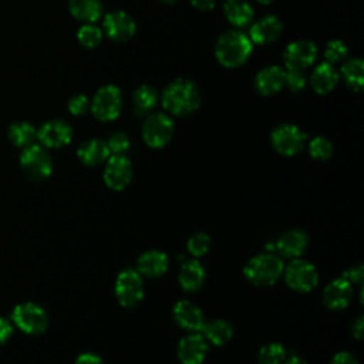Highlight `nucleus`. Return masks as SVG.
Segmentation results:
<instances>
[{
    "label": "nucleus",
    "mask_w": 364,
    "mask_h": 364,
    "mask_svg": "<svg viewBox=\"0 0 364 364\" xmlns=\"http://www.w3.org/2000/svg\"><path fill=\"white\" fill-rule=\"evenodd\" d=\"M161 102L173 117H188L200 105V90L188 78H176L162 91Z\"/></svg>",
    "instance_id": "f257e3e1"
},
{
    "label": "nucleus",
    "mask_w": 364,
    "mask_h": 364,
    "mask_svg": "<svg viewBox=\"0 0 364 364\" xmlns=\"http://www.w3.org/2000/svg\"><path fill=\"white\" fill-rule=\"evenodd\" d=\"M253 50L249 36L240 30L225 31L216 41L215 57L220 65L226 68H237L243 65Z\"/></svg>",
    "instance_id": "f03ea898"
},
{
    "label": "nucleus",
    "mask_w": 364,
    "mask_h": 364,
    "mask_svg": "<svg viewBox=\"0 0 364 364\" xmlns=\"http://www.w3.org/2000/svg\"><path fill=\"white\" fill-rule=\"evenodd\" d=\"M283 272V260L273 253L256 255L243 267L245 277L255 286L274 284L280 279Z\"/></svg>",
    "instance_id": "7ed1b4c3"
},
{
    "label": "nucleus",
    "mask_w": 364,
    "mask_h": 364,
    "mask_svg": "<svg viewBox=\"0 0 364 364\" xmlns=\"http://www.w3.org/2000/svg\"><path fill=\"white\" fill-rule=\"evenodd\" d=\"M90 108L98 121L109 122L117 119L122 109L121 90L112 84L98 88L90 104Z\"/></svg>",
    "instance_id": "20e7f679"
},
{
    "label": "nucleus",
    "mask_w": 364,
    "mask_h": 364,
    "mask_svg": "<svg viewBox=\"0 0 364 364\" xmlns=\"http://www.w3.org/2000/svg\"><path fill=\"white\" fill-rule=\"evenodd\" d=\"M20 165L23 172L36 182L47 179L53 172V161L50 154L43 145L37 144H31L23 148L20 155Z\"/></svg>",
    "instance_id": "39448f33"
},
{
    "label": "nucleus",
    "mask_w": 364,
    "mask_h": 364,
    "mask_svg": "<svg viewBox=\"0 0 364 364\" xmlns=\"http://www.w3.org/2000/svg\"><path fill=\"white\" fill-rule=\"evenodd\" d=\"M11 320L21 331L31 336L44 333L48 326V316L46 310L31 301L16 306L11 313Z\"/></svg>",
    "instance_id": "423d86ee"
},
{
    "label": "nucleus",
    "mask_w": 364,
    "mask_h": 364,
    "mask_svg": "<svg viewBox=\"0 0 364 364\" xmlns=\"http://www.w3.org/2000/svg\"><path fill=\"white\" fill-rule=\"evenodd\" d=\"M173 136V121L164 112L149 114L142 125L144 142L154 148H164Z\"/></svg>",
    "instance_id": "0eeeda50"
},
{
    "label": "nucleus",
    "mask_w": 364,
    "mask_h": 364,
    "mask_svg": "<svg viewBox=\"0 0 364 364\" xmlns=\"http://www.w3.org/2000/svg\"><path fill=\"white\" fill-rule=\"evenodd\" d=\"M284 279L290 289L299 293H309L317 286L318 273L313 263L304 259H294L286 267Z\"/></svg>",
    "instance_id": "6e6552de"
},
{
    "label": "nucleus",
    "mask_w": 364,
    "mask_h": 364,
    "mask_svg": "<svg viewBox=\"0 0 364 364\" xmlns=\"http://www.w3.org/2000/svg\"><path fill=\"white\" fill-rule=\"evenodd\" d=\"M270 141L274 151L284 156H293L303 149L306 134L293 124H280L272 131Z\"/></svg>",
    "instance_id": "1a4fd4ad"
},
{
    "label": "nucleus",
    "mask_w": 364,
    "mask_h": 364,
    "mask_svg": "<svg viewBox=\"0 0 364 364\" xmlns=\"http://www.w3.org/2000/svg\"><path fill=\"white\" fill-rule=\"evenodd\" d=\"M115 296L124 307L136 306L144 297L142 276L132 269L122 270L115 282Z\"/></svg>",
    "instance_id": "9d476101"
},
{
    "label": "nucleus",
    "mask_w": 364,
    "mask_h": 364,
    "mask_svg": "<svg viewBox=\"0 0 364 364\" xmlns=\"http://www.w3.org/2000/svg\"><path fill=\"white\" fill-rule=\"evenodd\" d=\"M132 164L125 155H111L104 169V182L109 189L122 191L132 179Z\"/></svg>",
    "instance_id": "9b49d317"
},
{
    "label": "nucleus",
    "mask_w": 364,
    "mask_h": 364,
    "mask_svg": "<svg viewBox=\"0 0 364 364\" xmlns=\"http://www.w3.org/2000/svg\"><path fill=\"white\" fill-rule=\"evenodd\" d=\"M316 58L317 47L310 40L291 41L283 53V61L287 70H304L310 67Z\"/></svg>",
    "instance_id": "f8f14e48"
},
{
    "label": "nucleus",
    "mask_w": 364,
    "mask_h": 364,
    "mask_svg": "<svg viewBox=\"0 0 364 364\" xmlns=\"http://www.w3.org/2000/svg\"><path fill=\"white\" fill-rule=\"evenodd\" d=\"M104 33L114 41L122 43L132 38L136 31L135 20L124 10L109 11L104 17Z\"/></svg>",
    "instance_id": "ddd939ff"
},
{
    "label": "nucleus",
    "mask_w": 364,
    "mask_h": 364,
    "mask_svg": "<svg viewBox=\"0 0 364 364\" xmlns=\"http://www.w3.org/2000/svg\"><path fill=\"white\" fill-rule=\"evenodd\" d=\"M73 129L64 119H51L44 122L37 131V139L44 148H63L70 144Z\"/></svg>",
    "instance_id": "4468645a"
},
{
    "label": "nucleus",
    "mask_w": 364,
    "mask_h": 364,
    "mask_svg": "<svg viewBox=\"0 0 364 364\" xmlns=\"http://www.w3.org/2000/svg\"><path fill=\"white\" fill-rule=\"evenodd\" d=\"M208 351L209 346L202 334H189L178 344V358L182 364H202Z\"/></svg>",
    "instance_id": "2eb2a0df"
},
{
    "label": "nucleus",
    "mask_w": 364,
    "mask_h": 364,
    "mask_svg": "<svg viewBox=\"0 0 364 364\" xmlns=\"http://www.w3.org/2000/svg\"><path fill=\"white\" fill-rule=\"evenodd\" d=\"M172 314L179 327L188 331H200L205 324L202 310L189 300H179L172 309Z\"/></svg>",
    "instance_id": "dca6fc26"
},
{
    "label": "nucleus",
    "mask_w": 364,
    "mask_h": 364,
    "mask_svg": "<svg viewBox=\"0 0 364 364\" xmlns=\"http://www.w3.org/2000/svg\"><path fill=\"white\" fill-rule=\"evenodd\" d=\"M286 70L280 65H269L260 70L255 77V88L259 94L274 95L284 87Z\"/></svg>",
    "instance_id": "f3484780"
},
{
    "label": "nucleus",
    "mask_w": 364,
    "mask_h": 364,
    "mask_svg": "<svg viewBox=\"0 0 364 364\" xmlns=\"http://www.w3.org/2000/svg\"><path fill=\"white\" fill-rule=\"evenodd\" d=\"M309 246V236L301 229H290L284 232L276 242L277 252L286 259H297Z\"/></svg>",
    "instance_id": "a211bd4d"
},
{
    "label": "nucleus",
    "mask_w": 364,
    "mask_h": 364,
    "mask_svg": "<svg viewBox=\"0 0 364 364\" xmlns=\"http://www.w3.org/2000/svg\"><path fill=\"white\" fill-rule=\"evenodd\" d=\"M353 296V286L344 277L328 283L323 290V303L331 310H341L348 306Z\"/></svg>",
    "instance_id": "6ab92c4d"
},
{
    "label": "nucleus",
    "mask_w": 364,
    "mask_h": 364,
    "mask_svg": "<svg viewBox=\"0 0 364 364\" xmlns=\"http://www.w3.org/2000/svg\"><path fill=\"white\" fill-rule=\"evenodd\" d=\"M282 30L283 24L276 16H264L252 24L249 38L255 44H270L280 37Z\"/></svg>",
    "instance_id": "aec40b11"
},
{
    "label": "nucleus",
    "mask_w": 364,
    "mask_h": 364,
    "mask_svg": "<svg viewBox=\"0 0 364 364\" xmlns=\"http://www.w3.org/2000/svg\"><path fill=\"white\" fill-rule=\"evenodd\" d=\"M168 256L161 250H148L136 262V272L148 279L161 277L168 270Z\"/></svg>",
    "instance_id": "412c9836"
},
{
    "label": "nucleus",
    "mask_w": 364,
    "mask_h": 364,
    "mask_svg": "<svg viewBox=\"0 0 364 364\" xmlns=\"http://www.w3.org/2000/svg\"><path fill=\"white\" fill-rule=\"evenodd\" d=\"M338 81H340L338 71L333 67V64L327 61L318 64L310 77V84L313 90L320 95H326L331 92L337 87Z\"/></svg>",
    "instance_id": "4be33fe9"
},
{
    "label": "nucleus",
    "mask_w": 364,
    "mask_h": 364,
    "mask_svg": "<svg viewBox=\"0 0 364 364\" xmlns=\"http://www.w3.org/2000/svg\"><path fill=\"white\" fill-rule=\"evenodd\" d=\"M205 279H206V272L202 263L198 262L196 259L186 260L179 269L178 282L185 291H191V293L198 291L203 286Z\"/></svg>",
    "instance_id": "5701e85b"
},
{
    "label": "nucleus",
    "mask_w": 364,
    "mask_h": 364,
    "mask_svg": "<svg viewBox=\"0 0 364 364\" xmlns=\"http://www.w3.org/2000/svg\"><path fill=\"white\" fill-rule=\"evenodd\" d=\"M77 156L78 159L87 165V166H97L107 161L111 155L108 151V146L105 141L92 138L88 141H84L78 149H77Z\"/></svg>",
    "instance_id": "b1692460"
},
{
    "label": "nucleus",
    "mask_w": 364,
    "mask_h": 364,
    "mask_svg": "<svg viewBox=\"0 0 364 364\" xmlns=\"http://www.w3.org/2000/svg\"><path fill=\"white\" fill-rule=\"evenodd\" d=\"M158 100H159L158 91L154 87L148 84H142L136 87L131 97L134 114L138 117H148L156 107Z\"/></svg>",
    "instance_id": "393cba45"
},
{
    "label": "nucleus",
    "mask_w": 364,
    "mask_h": 364,
    "mask_svg": "<svg viewBox=\"0 0 364 364\" xmlns=\"http://www.w3.org/2000/svg\"><path fill=\"white\" fill-rule=\"evenodd\" d=\"M223 11L228 21L235 27H246L253 21V7L247 0H226Z\"/></svg>",
    "instance_id": "a878e982"
},
{
    "label": "nucleus",
    "mask_w": 364,
    "mask_h": 364,
    "mask_svg": "<svg viewBox=\"0 0 364 364\" xmlns=\"http://www.w3.org/2000/svg\"><path fill=\"white\" fill-rule=\"evenodd\" d=\"M68 10L80 21L95 23L101 18L104 7L101 0H70Z\"/></svg>",
    "instance_id": "bb28decb"
},
{
    "label": "nucleus",
    "mask_w": 364,
    "mask_h": 364,
    "mask_svg": "<svg viewBox=\"0 0 364 364\" xmlns=\"http://www.w3.org/2000/svg\"><path fill=\"white\" fill-rule=\"evenodd\" d=\"M203 337L208 343L213 344V346H225L233 336V328L230 326V323H228L226 320L218 318V320H212V321H205L203 327Z\"/></svg>",
    "instance_id": "cd10ccee"
},
{
    "label": "nucleus",
    "mask_w": 364,
    "mask_h": 364,
    "mask_svg": "<svg viewBox=\"0 0 364 364\" xmlns=\"http://www.w3.org/2000/svg\"><path fill=\"white\" fill-rule=\"evenodd\" d=\"M341 77L348 88L355 92L363 90L364 84V63L361 58L344 60L341 65Z\"/></svg>",
    "instance_id": "c85d7f7f"
},
{
    "label": "nucleus",
    "mask_w": 364,
    "mask_h": 364,
    "mask_svg": "<svg viewBox=\"0 0 364 364\" xmlns=\"http://www.w3.org/2000/svg\"><path fill=\"white\" fill-rule=\"evenodd\" d=\"M7 135L13 145L26 148L31 145L37 138V129L27 121H17L9 127Z\"/></svg>",
    "instance_id": "c756f323"
},
{
    "label": "nucleus",
    "mask_w": 364,
    "mask_h": 364,
    "mask_svg": "<svg viewBox=\"0 0 364 364\" xmlns=\"http://www.w3.org/2000/svg\"><path fill=\"white\" fill-rule=\"evenodd\" d=\"M77 38L85 48H95L102 41V30L92 23H87L78 28Z\"/></svg>",
    "instance_id": "7c9ffc66"
},
{
    "label": "nucleus",
    "mask_w": 364,
    "mask_h": 364,
    "mask_svg": "<svg viewBox=\"0 0 364 364\" xmlns=\"http://www.w3.org/2000/svg\"><path fill=\"white\" fill-rule=\"evenodd\" d=\"M286 358V350L280 343H270L259 350V364H282Z\"/></svg>",
    "instance_id": "2f4dec72"
},
{
    "label": "nucleus",
    "mask_w": 364,
    "mask_h": 364,
    "mask_svg": "<svg viewBox=\"0 0 364 364\" xmlns=\"http://www.w3.org/2000/svg\"><path fill=\"white\" fill-rule=\"evenodd\" d=\"M309 154L316 161H327L333 155V144L326 136H316L309 142Z\"/></svg>",
    "instance_id": "473e14b6"
},
{
    "label": "nucleus",
    "mask_w": 364,
    "mask_h": 364,
    "mask_svg": "<svg viewBox=\"0 0 364 364\" xmlns=\"http://www.w3.org/2000/svg\"><path fill=\"white\" fill-rule=\"evenodd\" d=\"M210 243H212V242H210V236H209L208 233H205V232H198V233H195V235H192V236L189 237L186 247H188V252H189L192 256L200 257V256H203V255L209 250Z\"/></svg>",
    "instance_id": "72a5a7b5"
},
{
    "label": "nucleus",
    "mask_w": 364,
    "mask_h": 364,
    "mask_svg": "<svg viewBox=\"0 0 364 364\" xmlns=\"http://www.w3.org/2000/svg\"><path fill=\"white\" fill-rule=\"evenodd\" d=\"M348 54V48L341 40H331L327 43L324 50V58L330 64H337L346 60Z\"/></svg>",
    "instance_id": "f704fd0d"
},
{
    "label": "nucleus",
    "mask_w": 364,
    "mask_h": 364,
    "mask_svg": "<svg viewBox=\"0 0 364 364\" xmlns=\"http://www.w3.org/2000/svg\"><path fill=\"white\" fill-rule=\"evenodd\" d=\"M109 151V155H125L131 146L129 138L125 132H114L105 142Z\"/></svg>",
    "instance_id": "c9c22d12"
},
{
    "label": "nucleus",
    "mask_w": 364,
    "mask_h": 364,
    "mask_svg": "<svg viewBox=\"0 0 364 364\" xmlns=\"http://www.w3.org/2000/svg\"><path fill=\"white\" fill-rule=\"evenodd\" d=\"M284 85L291 92L303 91L306 87V75H304L303 70H287L286 78H284Z\"/></svg>",
    "instance_id": "e433bc0d"
},
{
    "label": "nucleus",
    "mask_w": 364,
    "mask_h": 364,
    "mask_svg": "<svg viewBox=\"0 0 364 364\" xmlns=\"http://www.w3.org/2000/svg\"><path fill=\"white\" fill-rule=\"evenodd\" d=\"M90 100L87 95L84 94H77L73 98H70L68 101V111L75 115V117H81L85 115L90 109Z\"/></svg>",
    "instance_id": "4c0bfd02"
},
{
    "label": "nucleus",
    "mask_w": 364,
    "mask_h": 364,
    "mask_svg": "<svg viewBox=\"0 0 364 364\" xmlns=\"http://www.w3.org/2000/svg\"><path fill=\"white\" fill-rule=\"evenodd\" d=\"M363 264L361 263H357V264H354V266H351L348 270H346L344 272V274H343V277L346 279V280H348L350 283H361V280H363Z\"/></svg>",
    "instance_id": "58836bf2"
},
{
    "label": "nucleus",
    "mask_w": 364,
    "mask_h": 364,
    "mask_svg": "<svg viewBox=\"0 0 364 364\" xmlns=\"http://www.w3.org/2000/svg\"><path fill=\"white\" fill-rule=\"evenodd\" d=\"M13 334V324L10 320L0 317V346L4 344Z\"/></svg>",
    "instance_id": "ea45409f"
},
{
    "label": "nucleus",
    "mask_w": 364,
    "mask_h": 364,
    "mask_svg": "<svg viewBox=\"0 0 364 364\" xmlns=\"http://www.w3.org/2000/svg\"><path fill=\"white\" fill-rule=\"evenodd\" d=\"M330 364H358V363L353 354L347 351H340L331 358Z\"/></svg>",
    "instance_id": "a19ab883"
},
{
    "label": "nucleus",
    "mask_w": 364,
    "mask_h": 364,
    "mask_svg": "<svg viewBox=\"0 0 364 364\" xmlns=\"http://www.w3.org/2000/svg\"><path fill=\"white\" fill-rule=\"evenodd\" d=\"M74 364H104V363L100 355L92 354V353H84L77 357Z\"/></svg>",
    "instance_id": "79ce46f5"
},
{
    "label": "nucleus",
    "mask_w": 364,
    "mask_h": 364,
    "mask_svg": "<svg viewBox=\"0 0 364 364\" xmlns=\"http://www.w3.org/2000/svg\"><path fill=\"white\" fill-rule=\"evenodd\" d=\"M191 4L200 10V11H208V10H212L216 4V0H189Z\"/></svg>",
    "instance_id": "37998d69"
},
{
    "label": "nucleus",
    "mask_w": 364,
    "mask_h": 364,
    "mask_svg": "<svg viewBox=\"0 0 364 364\" xmlns=\"http://www.w3.org/2000/svg\"><path fill=\"white\" fill-rule=\"evenodd\" d=\"M363 324H364V318L360 316L355 323L353 324V336L357 338V340H361L363 338Z\"/></svg>",
    "instance_id": "c03bdc74"
},
{
    "label": "nucleus",
    "mask_w": 364,
    "mask_h": 364,
    "mask_svg": "<svg viewBox=\"0 0 364 364\" xmlns=\"http://www.w3.org/2000/svg\"><path fill=\"white\" fill-rule=\"evenodd\" d=\"M284 364H307V361H304L301 357L299 355H291L290 358L286 360Z\"/></svg>",
    "instance_id": "a18cd8bd"
},
{
    "label": "nucleus",
    "mask_w": 364,
    "mask_h": 364,
    "mask_svg": "<svg viewBox=\"0 0 364 364\" xmlns=\"http://www.w3.org/2000/svg\"><path fill=\"white\" fill-rule=\"evenodd\" d=\"M161 3H165V4H173L176 0H159Z\"/></svg>",
    "instance_id": "49530a36"
},
{
    "label": "nucleus",
    "mask_w": 364,
    "mask_h": 364,
    "mask_svg": "<svg viewBox=\"0 0 364 364\" xmlns=\"http://www.w3.org/2000/svg\"><path fill=\"white\" fill-rule=\"evenodd\" d=\"M259 3H262V4H270V3H273L274 0H257Z\"/></svg>",
    "instance_id": "de8ad7c7"
}]
</instances>
